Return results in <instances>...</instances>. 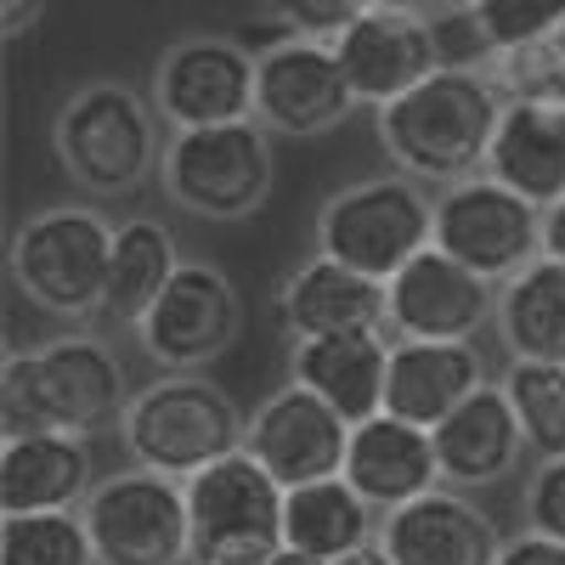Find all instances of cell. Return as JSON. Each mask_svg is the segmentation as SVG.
I'll return each instance as SVG.
<instances>
[{"mask_svg":"<svg viewBox=\"0 0 565 565\" xmlns=\"http://www.w3.org/2000/svg\"><path fill=\"white\" fill-rule=\"evenodd\" d=\"M543 255L565 266V199L543 210Z\"/></svg>","mask_w":565,"mask_h":565,"instance_id":"d590c367","label":"cell"},{"mask_svg":"<svg viewBox=\"0 0 565 565\" xmlns=\"http://www.w3.org/2000/svg\"><path fill=\"white\" fill-rule=\"evenodd\" d=\"M244 328V300L215 260H181L159 306L141 317L136 340L159 362V373H204L215 356L232 351Z\"/></svg>","mask_w":565,"mask_h":565,"instance_id":"8fae6325","label":"cell"},{"mask_svg":"<svg viewBox=\"0 0 565 565\" xmlns=\"http://www.w3.org/2000/svg\"><path fill=\"white\" fill-rule=\"evenodd\" d=\"M282 543L306 559L334 565V559H345L367 543H380V509H373L345 476L289 487V498H282Z\"/></svg>","mask_w":565,"mask_h":565,"instance_id":"d4e9b609","label":"cell"},{"mask_svg":"<svg viewBox=\"0 0 565 565\" xmlns=\"http://www.w3.org/2000/svg\"><path fill=\"white\" fill-rule=\"evenodd\" d=\"M436 452H441V481L452 492H481L514 476V463L526 452V430L498 380L436 424Z\"/></svg>","mask_w":565,"mask_h":565,"instance_id":"603a6c76","label":"cell"},{"mask_svg":"<svg viewBox=\"0 0 565 565\" xmlns=\"http://www.w3.org/2000/svg\"><path fill=\"white\" fill-rule=\"evenodd\" d=\"M334 52H340V68L356 90V103L373 108V114L396 97H407V90L424 85L436 68H447L441 29L418 7H402V0H380L362 23H351L334 40Z\"/></svg>","mask_w":565,"mask_h":565,"instance_id":"9a60e30c","label":"cell"},{"mask_svg":"<svg viewBox=\"0 0 565 565\" xmlns=\"http://www.w3.org/2000/svg\"><path fill=\"white\" fill-rule=\"evenodd\" d=\"M436 249L487 282H509L543 255V210L481 170L436 193Z\"/></svg>","mask_w":565,"mask_h":565,"instance_id":"30bf717a","label":"cell"},{"mask_svg":"<svg viewBox=\"0 0 565 565\" xmlns=\"http://www.w3.org/2000/svg\"><path fill=\"white\" fill-rule=\"evenodd\" d=\"M521 521H526V532L565 543V452L532 463V476L521 487Z\"/></svg>","mask_w":565,"mask_h":565,"instance_id":"d6a6232c","label":"cell"},{"mask_svg":"<svg viewBox=\"0 0 565 565\" xmlns=\"http://www.w3.org/2000/svg\"><path fill=\"white\" fill-rule=\"evenodd\" d=\"M487 175L514 186L537 210L565 199V103H503Z\"/></svg>","mask_w":565,"mask_h":565,"instance_id":"cb8c5ba5","label":"cell"},{"mask_svg":"<svg viewBox=\"0 0 565 565\" xmlns=\"http://www.w3.org/2000/svg\"><path fill=\"white\" fill-rule=\"evenodd\" d=\"M503 532L492 514L452 487H436L430 498H418L380 521V548L396 565H498Z\"/></svg>","mask_w":565,"mask_h":565,"instance_id":"ac0fdd59","label":"cell"},{"mask_svg":"<svg viewBox=\"0 0 565 565\" xmlns=\"http://www.w3.org/2000/svg\"><path fill=\"white\" fill-rule=\"evenodd\" d=\"M345 481L380 509L396 514L418 498H430L441 481V452H436V430L407 424L396 413H373L367 424L351 430V452H345Z\"/></svg>","mask_w":565,"mask_h":565,"instance_id":"d6986e66","label":"cell"},{"mask_svg":"<svg viewBox=\"0 0 565 565\" xmlns=\"http://www.w3.org/2000/svg\"><path fill=\"white\" fill-rule=\"evenodd\" d=\"M356 90L340 68V52L328 40L282 34L255 52V119L271 136H328L356 114Z\"/></svg>","mask_w":565,"mask_h":565,"instance_id":"4fadbf2b","label":"cell"},{"mask_svg":"<svg viewBox=\"0 0 565 565\" xmlns=\"http://www.w3.org/2000/svg\"><path fill=\"white\" fill-rule=\"evenodd\" d=\"M79 514L103 565H186V554H193L186 481L159 476V469H114L97 481Z\"/></svg>","mask_w":565,"mask_h":565,"instance_id":"9c48e42d","label":"cell"},{"mask_svg":"<svg viewBox=\"0 0 565 565\" xmlns=\"http://www.w3.org/2000/svg\"><path fill=\"white\" fill-rule=\"evenodd\" d=\"M52 153L63 175L90 199L136 193L164 159L153 97L130 90L125 79H90L68 90L52 114Z\"/></svg>","mask_w":565,"mask_h":565,"instance_id":"3957f363","label":"cell"},{"mask_svg":"<svg viewBox=\"0 0 565 565\" xmlns=\"http://www.w3.org/2000/svg\"><path fill=\"white\" fill-rule=\"evenodd\" d=\"M373 7H380V0H266V23H277L295 40H328L334 45Z\"/></svg>","mask_w":565,"mask_h":565,"instance_id":"1f68e13d","label":"cell"},{"mask_svg":"<svg viewBox=\"0 0 565 565\" xmlns=\"http://www.w3.org/2000/svg\"><path fill=\"white\" fill-rule=\"evenodd\" d=\"M12 289L57 322H97L108 311L114 221L90 204H52L18 221L7 244Z\"/></svg>","mask_w":565,"mask_h":565,"instance_id":"277c9868","label":"cell"},{"mask_svg":"<svg viewBox=\"0 0 565 565\" xmlns=\"http://www.w3.org/2000/svg\"><path fill=\"white\" fill-rule=\"evenodd\" d=\"M125 362L108 340L90 328L52 334L34 351H12L0 373V424L7 436L23 430H68V436H97L125 418L130 407Z\"/></svg>","mask_w":565,"mask_h":565,"instance_id":"7a4b0ae2","label":"cell"},{"mask_svg":"<svg viewBox=\"0 0 565 565\" xmlns=\"http://www.w3.org/2000/svg\"><path fill=\"white\" fill-rule=\"evenodd\" d=\"M503 90L481 68H436L407 97L385 103L373 114V136H380L385 159L424 181V186H458L487 170L492 136L503 119Z\"/></svg>","mask_w":565,"mask_h":565,"instance_id":"6da1fadb","label":"cell"},{"mask_svg":"<svg viewBox=\"0 0 565 565\" xmlns=\"http://www.w3.org/2000/svg\"><path fill=\"white\" fill-rule=\"evenodd\" d=\"M498 385L526 430V447L537 458L565 452V362H514L498 373Z\"/></svg>","mask_w":565,"mask_h":565,"instance_id":"83f0119b","label":"cell"},{"mask_svg":"<svg viewBox=\"0 0 565 565\" xmlns=\"http://www.w3.org/2000/svg\"><path fill=\"white\" fill-rule=\"evenodd\" d=\"M487 74L509 103H565V23L521 52H498Z\"/></svg>","mask_w":565,"mask_h":565,"instance_id":"4dcf8cb0","label":"cell"},{"mask_svg":"<svg viewBox=\"0 0 565 565\" xmlns=\"http://www.w3.org/2000/svg\"><path fill=\"white\" fill-rule=\"evenodd\" d=\"M0 565H103L85 514H0Z\"/></svg>","mask_w":565,"mask_h":565,"instance_id":"f1b7e54d","label":"cell"},{"mask_svg":"<svg viewBox=\"0 0 565 565\" xmlns=\"http://www.w3.org/2000/svg\"><path fill=\"white\" fill-rule=\"evenodd\" d=\"M463 23L476 29L487 57L521 52L565 23V0H463Z\"/></svg>","mask_w":565,"mask_h":565,"instance_id":"f546056e","label":"cell"},{"mask_svg":"<svg viewBox=\"0 0 565 565\" xmlns=\"http://www.w3.org/2000/svg\"><path fill=\"white\" fill-rule=\"evenodd\" d=\"M148 97L170 130L255 119V52L226 34H186L159 57Z\"/></svg>","mask_w":565,"mask_h":565,"instance_id":"7c38bea8","label":"cell"},{"mask_svg":"<svg viewBox=\"0 0 565 565\" xmlns=\"http://www.w3.org/2000/svg\"><path fill=\"white\" fill-rule=\"evenodd\" d=\"M498 317V282L476 277L436 244L413 255L385 282V334L391 340H476Z\"/></svg>","mask_w":565,"mask_h":565,"instance_id":"2e32d148","label":"cell"},{"mask_svg":"<svg viewBox=\"0 0 565 565\" xmlns=\"http://www.w3.org/2000/svg\"><path fill=\"white\" fill-rule=\"evenodd\" d=\"M498 565H565V543L543 537V532H521V537H509Z\"/></svg>","mask_w":565,"mask_h":565,"instance_id":"836d02e7","label":"cell"},{"mask_svg":"<svg viewBox=\"0 0 565 565\" xmlns=\"http://www.w3.org/2000/svg\"><path fill=\"white\" fill-rule=\"evenodd\" d=\"M289 380L317 391L334 413L351 424H367L385 413V380H391V340L385 328H362V334H322L289 345Z\"/></svg>","mask_w":565,"mask_h":565,"instance_id":"7402d4cb","label":"cell"},{"mask_svg":"<svg viewBox=\"0 0 565 565\" xmlns=\"http://www.w3.org/2000/svg\"><path fill=\"white\" fill-rule=\"evenodd\" d=\"M40 18H45V0H0V34L7 40L29 34Z\"/></svg>","mask_w":565,"mask_h":565,"instance_id":"e575fe53","label":"cell"},{"mask_svg":"<svg viewBox=\"0 0 565 565\" xmlns=\"http://www.w3.org/2000/svg\"><path fill=\"white\" fill-rule=\"evenodd\" d=\"M282 492L249 452H232L186 481L193 554L186 565H271L282 548Z\"/></svg>","mask_w":565,"mask_h":565,"instance_id":"ba28073f","label":"cell"},{"mask_svg":"<svg viewBox=\"0 0 565 565\" xmlns=\"http://www.w3.org/2000/svg\"><path fill=\"white\" fill-rule=\"evenodd\" d=\"M97 492L90 436L23 430L0 436V514H79Z\"/></svg>","mask_w":565,"mask_h":565,"instance_id":"e0dca14e","label":"cell"},{"mask_svg":"<svg viewBox=\"0 0 565 565\" xmlns=\"http://www.w3.org/2000/svg\"><path fill=\"white\" fill-rule=\"evenodd\" d=\"M277 181L271 159V130L260 119L238 125H210V130H170L159 186L164 199L199 221H249Z\"/></svg>","mask_w":565,"mask_h":565,"instance_id":"52a82bcc","label":"cell"},{"mask_svg":"<svg viewBox=\"0 0 565 565\" xmlns=\"http://www.w3.org/2000/svg\"><path fill=\"white\" fill-rule=\"evenodd\" d=\"M277 322L295 340L322 334H362V328H385V282H373L328 255L300 260L277 289Z\"/></svg>","mask_w":565,"mask_h":565,"instance_id":"44dd1931","label":"cell"},{"mask_svg":"<svg viewBox=\"0 0 565 565\" xmlns=\"http://www.w3.org/2000/svg\"><path fill=\"white\" fill-rule=\"evenodd\" d=\"M492 385L487 351L476 340H391V380H385V413L436 430L476 391Z\"/></svg>","mask_w":565,"mask_h":565,"instance_id":"ffe728a7","label":"cell"},{"mask_svg":"<svg viewBox=\"0 0 565 565\" xmlns=\"http://www.w3.org/2000/svg\"><path fill=\"white\" fill-rule=\"evenodd\" d=\"M271 565H322V559H306V554H295V548H282Z\"/></svg>","mask_w":565,"mask_h":565,"instance_id":"74e56055","label":"cell"},{"mask_svg":"<svg viewBox=\"0 0 565 565\" xmlns=\"http://www.w3.org/2000/svg\"><path fill=\"white\" fill-rule=\"evenodd\" d=\"M334 565H396L380 543H367V548H356V554H345V559H334Z\"/></svg>","mask_w":565,"mask_h":565,"instance_id":"8d00e7d4","label":"cell"},{"mask_svg":"<svg viewBox=\"0 0 565 565\" xmlns=\"http://www.w3.org/2000/svg\"><path fill=\"white\" fill-rule=\"evenodd\" d=\"M498 340L514 362H565V266L537 255L498 282Z\"/></svg>","mask_w":565,"mask_h":565,"instance_id":"4316f807","label":"cell"},{"mask_svg":"<svg viewBox=\"0 0 565 565\" xmlns=\"http://www.w3.org/2000/svg\"><path fill=\"white\" fill-rule=\"evenodd\" d=\"M351 430L356 424L345 413H334L317 391L306 385H277L244 430V452L266 469V476L289 492V487H311V481H334L345 476V452H351Z\"/></svg>","mask_w":565,"mask_h":565,"instance_id":"5bb4252c","label":"cell"},{"mask_svg":"<svg viewBox=\"0 0 565 565\" xmlns=\"http://www.w3.org/2000/svg\"><path fill=\"white\" fill-rule=\"evenodd\" d=\"M181 271V244L159 215H130L114 226V271H108V311L103 322L114 328H141L159 306V295L170 289V277Z\"/></svg>","mask_w":565,"mask_h":565,"instance_id":"484cf974","label":"cell"},{"mask_svg":"<svg viewBox=\"0 0 565 565\" xmlns=\"http://www.w3.org/2000/svg\"><path fill=\"white\" fill-rule=\"evenodd\" d=\"M244 430L249 418L238 413V402L204 373H159L130 396L119 418V441L130 463L175 481H193L199 469L244 452Z\"/></svg>","mask_w":565,"mask_h":565,"instance_id":"5b68a950","label":"cell"},{"mask_svg":"<svg viewBox=\"0 0 565 565\" xmlns=\"http://www.w3.org/2000/svg\"><path fill=\"white\" fill-rule=\"evenodd\" d=\"M430 244H436V199L430 186L402 170L351 181L317 210V255L340 260L373 282H391Z\"/></svg>","mask_w":565,"mask_h":565,"instance_id":"8992f818","label":"cell"}]
</instances>
